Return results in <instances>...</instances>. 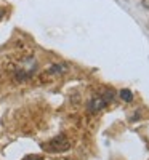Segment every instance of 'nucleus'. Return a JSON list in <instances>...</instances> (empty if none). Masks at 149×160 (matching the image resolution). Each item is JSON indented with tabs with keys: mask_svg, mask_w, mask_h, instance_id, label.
<instances>
[{
	"mask_svg": "<svg viewBox=\"0 0 149 160\" xmlns=\"http://www.w3.org/2000/svg\"><path fill=\"white\" fill-rule=\"evenodd\" d=\"M42 148H44V151L51 152V154H61V152H66V151L71 149V141L67 139L66 135L61 133V135L51 138L48 142L42 144Z\"/></svg>",
	"mask_w": 149,
	"mask_h": 160,
	"instance_id": "1",
	"label": "nucleus"
},
{
	"mask_svg": "<svg viewBox=\"0 0 149 160\" xmlns=\"http://www.w3.org/2000/svg\"><path fill=\"white\" fill-rule=\"evenodd\" d=\"M107 102H109V101H107L104 96H96V98H93L88 102V111L90 112H98V111H101V109L106 108Z\"/></svg>",
	"mask_w": 149,
	"mask_h": 160,
	"instance_id": "2",
	"label": "nucleus"
},
{
	"mask_svg": "<svg viewBox=\"0 0 149 160\" xmlns=\"http://www.w3.org/2000/svg\"><path fill=\"white\" fill-rule=\"evenodd\" d=\"M66 71H67V66L66 64H53V66H50V69H48L50 74H55V75L64 74Z\"/></svg>",
	"mask_w": 149,
	"mask_h": 160,
	"instance_id": "3",
	"label": "nucleus"
},
{
	"mask_svg": "<svg viewBox=\"0 0 149 160\" xmlns=\"http://www.w3.org/2000/svg\"><path fill=\"white\" fill-rule=\"evenodd\" d=\"M119 95H120V99H122V101H125V102H131V101H133V93H131L128 88L120 90V91H119Z\"/></svg>",
	"mask_w": 149,
	"mask_h": 160,
	"instance_id": "4",
	"label": "nucleus"
},
{
	"mask_svg": "<svg viewBox=\"0 0 149 160\" xmlns=\"http://www.w3.org/2000/svg\"><path fill=\"white\" fill-rule=\"evenodd\" d=\"M23 160H44V157L39 154H31V155H26Z\"/></svg>",
	"mask_w": 149,
	"mask_h": 160,
	"instance_id": "5",
	"label": "nucleus"
},
{
	"mask_svg": "<svg viewBox=\"0 0 149 160\" xmlns=\"http://www.w3.org/2000/svg\"><path fill=\"white\" fill-rule=\"evenodd\" d=\"M3 15H5V10H3V8H0V18H2Z\"/></svg>",
	"mask_w": 149,
	"mask_h": 160,
	"instance_id": "6",
	"label": "nucleus"
}]
</instances>
